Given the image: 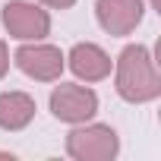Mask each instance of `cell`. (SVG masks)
I'll return each instance as SVG.
<instances>
[{"label":"cell","mask_w":161,"mask_h":161,"mask_svg":"<svg viewBox=\"0 0 161 161\" xmlns=\"http://www.w3.org/2000/svg\"><path fill=\"white\" fill-rule=\"evenodd\" d=\"M95 108V95L92 92H79V89H60L54 95V111L57 117H82L92 114Z\"/></svg>","instance_id":"3957f363"},{"label":"cell","mask_w":161,"mask_h":161,"mask_svg":"<svg viewBox=\"0 0 161 161\" xmlns=\"http://www.w3.org/2000/svg\"><path fill=\"white\" fill-rule=\"evenodd\" d=\"M101 22L111 32H126L139 22V0H101Z\"/></svg>","instance_id":"7a4b0ae2"},{"label":"cell","mask_w":161,"mask_h":161,"mask_svg":"<svg viewBox=\"0 0 161 161\" xmlns=\"http://www.w3.org/2000/svg\"><path fill=\"white\" fill-rule=\"evenodd\" d=\"M73 66H76V73L92 76V79L108 73V60H104V54H101L98 47H92V44L76 47V51H73Z\"/></svg>","instance_id":"5b68a950"},{"label":"cell","mask_w":161,"mask_h":161,"mask_svg":"<svg viewBox=\"0 0 161 161\" xmlns=\"http://www.w3.org/2000/svg\"><path fill=\"white\" fill-rule=\"evenodd\" d=\"M19 66L22 69H29V73H35V76H54L57 69H60V54L57 51H51V47H38V51H32V47H25V51H19Z\"/></svg>","instance_id":"277c9868"},{"label":"cell","mask_w":161,"mask_h":161,"mask_svg":"<svg viewBox=\"0 0 161 161\" xmlns=\"http://www.w3.org/2000/svg\"><path fill=\"white\" fill-rule=\"evenodd\" d=\"M47 3H54V7H69L73 0H47Z\"/></svg>","instance_id":"8992f818"},{"label":"cell","mask_w":161,"mask_h":161,"mask_svg":"<svg viewBox=\"0 0 161 161\" xmlns=\"http://www.w3.org/2000/svg\"><path fill=\"white\" fill-rule=\"evenodd\" d=\"M3 22H7V29H10L16 38H41V35L47 32V16L38 13L35 7H25V3L7 7Z\"/></svg>","instance_id":"6da1fadb"},{"label":"cell","mask_w":161,"mask_h":161,"mask_svg":"<svg viewBox=\"0 0 161 161\" xmlns=\"http://www.w3.org/2000/svg\"><path fill=\"white\" fill-rule=\"evenodd\" d=\"M3 66H7V60H3V44H0V73H3Z\"/></svg>","instance_id":"52a82bcc"}]
</instances>
